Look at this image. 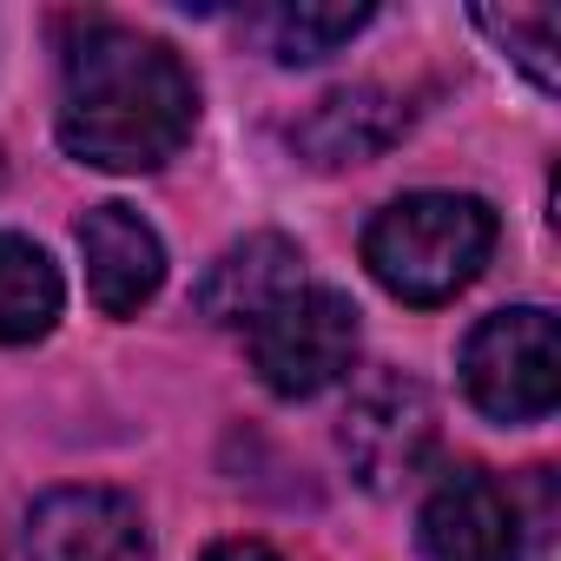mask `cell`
Masks as SVG:
<instances>
[{
    "label": "cell",
    "instance_id": "obj_12",
    "mask_svg": "<svg viewBox=\"0 0 561 561\" xmlns=\"http://www.w3.org/2000/svg\"><path fill=\"white\" fill-rule=\"evenodd\" d=\"M370 27V8H271L257 14V41L271 47V60H285V67H311L324 54H337L351 34Z\"/></svg>",
    "mask_w": 561,
    "mask_h": 561
},
{
    "label": "cell",
    "instance_id": "obj_10",
    "mask_svg": "<svg viewBox=\"0 0 561 561\" xmlns=\"http://www.w3.org/2000/svg\"><path fill=\"white\" fill-rule=\"evenodd\" d=\"M397 133H403V106L390 93H377V87H351V93L318 100V113L291 126V146L311 165H364Z\"/></svg>",
    "mask_w": 561,
    "mask_h": 561
},
{
    "label": "cell",
    "instance_id": "obj_7",
    "mask_svg": "<svg viewBox=\"0 0 561 561\" xmlns=\"http://www.w3.org/2000/svg\"><path fill=\"white\" fill-rule=\"evenodd\" d=\"M423 561H522V515L482 469H456L423 502Z\"/></svg>",
    "mask_w": 561,
    "mask_h": 561
},
{
    "label": "cell",
    "instance_id": "obj_6",
    "mask_svg": "<svg viewBox=\"0 0 561 561\" xmlns=\"http://www.w3.org/2000/svg\"><path fill=\"white\" fill-rule=\"evenodd\" d=\"M34 561H152V535L119 489H54L27 508Z\"/></svg>",
    "mask_w": 561,
    "mask_h": 561
},
{
    "label": "cell",
    "instance_id": "obj_13",
    "mask_svg": "<svg viewBox=\"0 0 561 561\" xmlns=\"http://www.w3.org/2000/svg\"><path fill=\"white\" fill-rule=\"evenodd\" d=\"M476 27L515 60V67H528V80L541 87V93H554V80H561V67H554V34H561V21H554V8H476Z\"/></svg>",
    "mask_w": 561,
    "mask_h": 561
},
{
    "label": "cell",
    "instance_id": "obj_14",
    "mask_svg": "<svg viewBox=\"0 0 561 561\" xmlns=\"http://www.w3.org/2000/svg\"><path fill=\"white\" fill-rule=\"evenodd\" d=\"M205 561H285V554L264 541H218V548H205Z\"/></svg>",
    "mask_w": 561,
    "mask_h": 561
},
{
    "label": "cell",
    "instance_id": "obj_2",
    "mask_svg": "<svg viewBox=\"0 0 561 561\" xmlns=\"http://www.w3.org/2000/svg\"><path fill=\"white\" fill-rule=\"evenodd\" d=\"M495 251V211L476 192H410L364 231L370 277L403 305H449Z\"/></svg>",
    "mask_w": 561,
    "mask_h": 561
},
{
    "label": "cell",
    "instance_id": "obj_1",
    "mask_svg": "<svg viewBox=\"0 0 561 561\" xmlns=\"http://www.w3.org/2000/svg\"><path fill=\"white\" fill-rule=\"evenodd\" d=\"M198 126L185 60L119 21L80 14L60 41V146L100 172H152Z\"/></svg>",
    "mask_w": 561,
    "mask_h": 561
},
{
    "label": "cell",
    "instance_id": "obj_4",
    "mask_svg": "<svg viewBox=\"0 0 561 561\" xmlns=\"http://www.w3.org/2000/svg\"><path fill=\"white\" fill-rule=\"evenodd\" d=\"M251 364L277 397H318L357 364V305L331 285H298L251 324Z\"/></svg>",
    "mask_w": 561,
    "mask_h": 561
},
{
    "label": "cell",
    "instance_id": "obj_9",
    "mask_svg": "<svg viewBox=\"0 0 561 561\" xmlns=\"http://www.w3.org/2000/svg\"><path fill=\"white\" fill-rule=\"evenodd\" d=\"M298 285H305V251L291 238H277V231H251L231 251H218V264L198 277V318H211V324H257Z\"/></svg>",
    "mask_w": 561,
    "mask_h": 561
},
{
    "label": "cell",
    "instance_id": "obj_8",
    "mask_svg": "<svg viewBox=\"0 0 561 561\" xmlns=\"http://www.w3.org/2000/svg\"><path fill=\"white\" fill-rule=\"evenodd\" d=\"M80 257H87V291L106 318H133L165 285V244L133 205H93L80 218Z\"/></svg>",
    "mask_w": 561,
    "mask_h": 561
},
{
    "label": "cell",
    "instance_id": "obj_5",
    "mask_svg": "<svg viewBox=\"0 0 561 561\" xmlns=\"http://www.w3.org/2000/svg\"><path fill=\"white\" fill-rule=\"evenodd\" d=\"M344 456L357 469L364 489H397L423 469L430 456V436H436V410H430V390L403 370H377L351 410H344Z\"/></svg>",
    "mask_w": 561,
    "mask_h": 561
},
{
    "label": "cell",
    "instance_id": "obj_11",
    "mask_svg": "<svg viewBox=\"0 0 561 561\" xmlns=\"http://www.w3.org/2000/svg\"><path fill=\"white\" fill-rule=\"evenodd\" d=\"M67 285H60V264L21 238V231H0V344H34L60 324Z\"/></svg>",
    "mask_w": 561,
    "mask_h": 561
},
{
    "label": "cell",
    "instance_id": "obj_3",
    "mask_svg": "<svg viewBox=\"0 0 561 561\" xmlns=\"http://www.w3.org/2000/svg\"><path fill=\"white\" fill-rule=\"evenodd\" d=\"M462 390L495 423H535V416H548L554 397H561L554 311L515 305V311L482 318L469 331V344H462Z\"/></svg>",
    "mask_w": 561,
    "mask_h": 561
}]
</instances>
